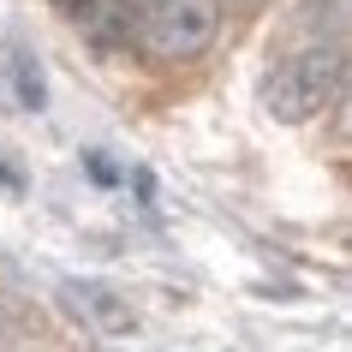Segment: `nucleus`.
I'll use <instances>...</instances> for the list:
<instances>
[{
	"mask_svg": "<svg viewBox=\"0 0 352 352\" xmlns=\"http://www.w3.org/2000/svg\"><path fill=\"white\" fill-rule=\"evenodd\" d=\"M346 84V48L340 42H305L263 78V113L280 126H311Z\"/></svg>",
	"mask_w": 352,
	"mask_h": 352,
	"instance_id": "nucleus-1",
	"label": "nucleus"
},
{
	"mask_svg": "<svg viewBox=\"0 0 352 352\" xmlns=\"http://www.w3.org/2000/svg\"><path fill=\"white\" fill-rule=\"evenodd\" d=\"M138 48L155 66H186V60L209 54L221 36V0H155L138 12Z\"/></svg>",
	"mask_w": 352,
	"mask_h": 352,
	"instance_id": "nucleus-2",
	"label": "nucleus"
},
{
	"mask_svg": "<svg viewBox=\"0 0 352 352\" xmlns=\"http://www.w3.org/2000/svg\"><path fill=\"white\" fill-rule=\"evenodd\" d=\"M66 305H72L78 316H90L96 334H131L138 329L131 305L113 293V287H102V280H66Z\"/></svg>",
	"mask_w": 352,
	"mask_h": 352,
	"instance_id": "nucleus-3",
	"label": "nucleus"
},
{
	"mask_svg": "<svg viewBox=\"0 0 352 352\" xmlns=\"http://www.w3.org/2000/svg\"><path fill=\"white\" fill-rule=\"evenodd\" d=\"M6 72H12V90H19V108L42 113V102H48V84H42V66L30 54H12L6 60Z\"/></svg>",
	"mask_w": 352,
	"mask_h": 352,
	"instance_id": "nucleus-4",
	"label": "nucleus"
},
{
	"mask_svg": "<svg viewBox=\"0 0 352 352\" xmlns=\"http://www.w3.org/2000/svg\"><path fill=\"white\" fill-rule=\"evenodd\" d=\"M84 167H90V179H96V186H120V167H113L102 149H84Z\"/></svg>",
	"mask_w": 352,
	"mask_h": 352,
	"instance_id": "nucleus-5",
	"label": "nucleus"
},
{
	"mask_svg": "<svg viewBox=\"0 0 352 352\" xmlns=\"http://www.w3.org/2000/svg\"><path fill=\"white\" fill-rule=\"evenodd\" d=\"M54 12H60V19H84V24H90L96 12H102V0H54Z\"/></svg>",
	"mask_w": 352,
	"mask_h": 352,
	"instance_id": "nucleus-6",
	"label": "nucleus"
},
{
	"mask_svg": "<svg viewBox=\"0 0 352 352\" xmlns=\"http://www.w3.org/2000/svg\"><path fill=\"white\" fill-rule=\"evenodd\" d=\"M144 6H155V0H138V12H144Z\"/></svg>",
	"mask_w": 352,
	"mask_h": 352,
	"instance_id": "nucleus-7",
	"label": "nucleus"
}]
</instances>
